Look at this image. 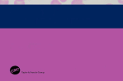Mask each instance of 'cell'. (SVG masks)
<instances>
[{
	"label": "cell",
	"instance_id": "cell-3",
	"mask_svg": "<svg viewBox=\"0 0 123 81\" xmlns=\"http://www.w3.org/2000/svg\"><path fill=\"white\" fill-rule=\"evenodd\" d=\"M60 4H61V3H60V1H58V0H53V1L50 3V4H52V5H53V4H58V5H60Z\"/></svg>",
	"mask_w": 123,
	"mask_h": 81
},
{
	"label": "cell",
	"instance_id": "cell-4",
	"mask_svg": "<svg viewBox=\"0 0 123 81\" xmlns=\"http://www.w3.org/2000/svg\"><path fill=\"white\" fill-rule=\"evenodd\" d=\"M25 2H22V1H15L14 4H24Z\"/></svg>",
	"mask_w": 123,
	"mask_h": 81
},
{
	"label": "cell",
	"instance_id": "cell-8",
	"mask_svg": "<svg viewBox=\"0 0 123 81\" xmlns=\"http://www.w3.org/2000/svg\"><path fill=\"white\" fill-rule=\"evenodd\" d=\"M16 1H22V2H24L25 0H16Z\"/></svg>",
	"mask_w": 123,
	"mask_h": 81
},
{
	"label": "cell",
	"instance_id": "cell-1",
	"mask_svg": "<svg viewBox=\"0 0 123 81\" xmlns=\"http://www.w3.org/2000/svg\"><path fill=\"white\" fill-rule=\"evenodd\" d=\"M11 72L12 73V74H18L19 72H20V70H19L18 67H16V66H13V67L11 68Z\"/></svg>",
	"mask_w": 123,
	"mask_h": 81
},
{
	"label": "cell",
	"instance_id": "cell-7",
	"mask_svg": "<svg viewBox=\"0 0 123 81\" xmlns=\"http://www.w3.org/2000/svg\"><path fill=\"white\" fill-rule=\"evenodd\" d=\"M118 2H119V4H122V0H118Z\"/></svg>",
	"mask_w": 123,
	"mask_h": 81
},
{
	"label": "cell",
	"instance_id": "cell-6",
	"mask_svg": "<svg viewBox=\"0 0 123 81\" xmlns=\"http://www.w3.org/2000/svg\"><path fill=\"white\" fill-rule=\"evenodd\" d=\"M60 2H61V3H65V2H66V0H60Z\"/></svg>",
	"mask_w": 123,
	"mask_h": 81
},
{
	"label": "cell",
	"instance_id": "cell-5",
	"mask_svg": "<svg viewBox=\"0 0 123 81\" xmlns=\"http://www.w3.org/2000/svg\"><path fill=\"white\" fill-rule=\"evenodd\" d=\"M1 4H8V1H5V0H3L2 2H1Z\"/></svg>",
	"mask_w": 123,
	"mask_h": 81
},
{
	"label": "cell",
	"instance_id": "cell-9",
	"mask_svg": "<svg viewBox=\"0 0 123 81\" xmlns=\"http://www.w3.org/2000/svg\"><path fill=\"white\" fill-rule=\"evenodd\" d=\"M5 1H8V0H5Z\"/></svg>",
	"mask_w": 123,
	"mask_h": 81
},
{
	"label": "cell",
	"instance_id": "cell-2",
	"mask_svg": "<svg viewBox=\"0 0 123 81\" xmlns=\"http://www.w3.org/2000/svg\"><path fill=\"white\" fill-rule=\"evenodd\" d=\"M72 4H83V0H74Z\"/></svg>",
	"mask_w": 123,
	"mask_h": 81
}]
</instances>
